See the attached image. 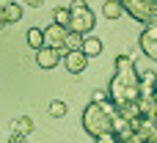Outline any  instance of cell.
<instances>
[{"label": "cell", "mask_w": 157, "mask_h": 143, "mask_svg": "<svg viewBox=\"0 0 157 143\" xmlns=\"http://www.w3.org/2000/svg\"><path fill=\"white\" fill-rule=\"evenodd\" d=\"M22 3H25V6H28V8H39V6H41V3H44V0H22Z\"/></svg>", "instance_id": "obj_20"}, {"label": "cell", "mask_w": 157, "mask_h": 143, "mask_svg": "<svg viewBox=\"0 0 157 143\" xmlns=\"http://www.w3.org/2000/svg\"><path fill=\"white\" fill-rule=\"evenodd\" d=\"M119 3L124 6V11L132 19H138L144 25L157 22V0H119Z\"/></svg>", "instance_id": "obj_3"}, {"label": "cell", "mask_w": 157, "mask_h": 143, "mask_svg": "<svg viewBox=\"0 0 157 143\" xmlns=\"http://www.w3.org/2000/svg\"><path fill=\"white\" fill-rule=\"evenodd\" d=\"M83 33H77V30H69L66 33V41H63V47L66 50H83Z\"/></svg>", "instance_id": "obj_13"}, {"label": "cell", "mask_w": 157, "mask_h": 143, "mask_svg": "<svg viewBox=\"0 0 157 143\" xmlns=\"http://www.w3.org/2000/svg\"><path fill=\"white\" fill-rule=\"evenodd\" d=\"M47 113H50L52 119H63V116H66V102H63V99H52L50 107H47Z\"/></svg>", "instance_id": "obj_14"}, {"label": "cell", "mask_w": 157, "mask_h": 143, "mask_svg": "<svg viewBox=\"0 0 157 143\" xmlns=\"http://www.w3.org/2000/svg\"><path fill=\"white\" fill-rule=\"evenodd\" d=\"M8 143H28V141H25V135H22V132H11Z\"/></svg>", "instance_id": "obj_19"}, {"label": "cell", "mask_w": 157, "mask_h": 143, "mask_svg": "<svg viewBox=\"0 0 157 143\" xmlns=\"http://www.w3.org/2000/svg\"><path fill=\"white\" fill-rule=\"evenodd\" d=\"M121 14H124V6L119 0H105L102 3V17L105 19H119Z\"/></svg>", "instance_id": "obj_9"}, {"label": "cell", "mask_w": 157, "mask_h": 143, "mask_svg": "<svg viewBox=\"0 0 157 143\" xmlns=\"http://www.w3.org/2000/svg\"><path fill=\"white\" fill-rule=\"evenodd\" d=\"M83 52H86L88 58H97V55L102 52V39H97V36H86V39H83Z\"/></svg>", "instance_id": "obj_10"}, {"label": "cell", "mask_w": 157, "mask_h": 143, "mask_svg": "<svg viewBox=\"0 0 157 143\" xmlns=\"http://www.w3.org/2000/svg\"><path fill=\"white\" fill-rule=\"evenodd\" d=\"M105 99H108V88H97L91 94V102H105Z\"/></svg>", "instance_id": "obj_18"}, {"label": "cell", "mask_w": 157, "mask_h": 143, "mask_svg": "<svg viewBox=\"0 0 157 143\" xmlns=\"http://www.w3.org/2000/svg\"><path fill=\"white\" fill-rule=\"evenodd\" d=\"M66 33H69V28H63V25L52 22L50 28H44V44H47V47L61 50V47H63V41H66Z\"/></svg>", "instance_id": "obj_7"}, {"label": "cell", "mask_w": 157, "mask_h": 143, "mask_svg": "<svg viewBox=\"0 0 157 143\" xmlns=\"http://www.w3.org/2000/svg\"><path fill=\"white\" fill-rule=\"evenodd\" d=\"M52 17H55V22H58V25L69 28V22H72V8H61V6H58V8L52 11Z\"/></svg>", "instance_id": "obj_15"}, {"label": "cell", "mask_w": 157, "mask_h": 143, "mask_svg": "<svg viewBox=\"0 0 157 143\" xmlns=\"http://www.w3.org/2000/svg\"><path fill=\"white\" fill-rule=\"evenodd\" d=\"M119 116H121V110H119L110 99H105V102H91V105H86L80 121H83V130H86L91 138H102V135H108V132H116Z\"/></svg>", "instance_id": "obj_2"}, {"label": "cell", "mask_w": 157, "mask_h": 143, "mask_svg": "<svg viewBox=\"0 0 157 143\" xmlns=\"http://www.w3.org/2000/svg\"><path fill=\"white\" fill-rule=\"evenodd\" d=\"M63 55H61V50H55V47H39L36 50V63L41 66V69H55L58 66V61H61Z\"/></svg>", "instance_id": "obj_8"}, {"label": "cell", "mask_w": 157, "mask_h": 143, "mask_svg": "<svg viewBox=\"0 0 157 143\" xmlns=\"http://www.w3.org/2000/svg\"><path fill=\"white\" fill-rule=\"evenodd\" d=\"M138 44H141V52H144L149 61H157V22L144 25V30H141V36H138Z\"/></svg>", "instance_id": "obj_5"}, {"label": "cell", "mask_w": 157, "mask_h": 143, "mask_svg": "<svg viewBox=\"0 0 157 143\" xmlns=\"http://www.w3.org/2000/svg\"><path fill=\"white\" fill-rule=\"evenodd\" d=\"M6 25H8V19H6V11H3V8H0V30H3V28H6Z\"/></svg>", "instance_id": "obj_21"}, {"label": "cell", "mask_w": 157, "mask_h": 143, "mask_svg": "<svg viewBox=\"0 0 157 143\" xmlns=\"http://www.w3.org/2000/svg\"><path fill=\"white\" fill-rule=\"evenodd\" d=\"M141 96H144V88H141L135 61L130 55H119L116 58V72L110 77V85H108V99L116 107H127V105H135Z\"/></svg>", "instance_id": "obj_1"}, {"label": "cell", "mask_w": 157, "mask_h": 143, "mask_svg": "<svg viewBox=\"0 0 157 143\" xmlns=\"http://www.w3.org/2000/svg\"><path fill=\"white\" fill-rule=\"evenodd\" d=\"M155 88H157V83H155Z\"/></svg>", "instance_id": "obj_23"}, {"label": "cell", "mask_w": 157, "mask_h": 143, "mask_svg": "<svg viewBox=\"0 0 157 143\" xmlns=\"http://www.w3.org/2000/svg\"><path fill=\"white\" fill-rule=\"evenodd\" d=\"M94 25H97V17L91 14V8H88V6H83V8L72 11L69 30H77V33H83V36H88V33L94 30Z\"/></svg>", "instance_id": "obj_4"}, {"label": "cell", "mask_w": 157, "mask_h": 143, "mask_svg": "<svg viewBox=\"0 0 157 143\" xmlns=\"http://www.w3.org/2000/svg\"><path fill=\"white\" fill-rule=\"evenodd\" d=\"M3 11H6V19H8V25H11V22H19V19H22V8H19L17 3H11V6H6Z\"/></svg>", "instance_id": "obj_16"}, {"label": "cell", "mask_w": 157, "mask_h": 143, "mask_svg": "<svg viewBox=\"0 0 157 143\" xmlns=\"http://www.w3.org/2000/svg\"><path fill=\"white\" fill-rule=\"evenodd\" d=\"M121 138L116 135V132H108V135H102V138H94V143H119Z\"/></svg>", "instance_id": "obj_17"}, {"label": "cell", "mask_w": 157, "mask_h": 143, "mask_svg": "<svg viewBox=\"0 0 157 143\" xmlns=\"http://www.w3.org/2000/svg\"><path fill=\"white\" fill-rule=\"evenodd\" d=\"M88 55L83 52V50H66V55H63V66H66V72H72V74H80L86 66H88Z\"/></svg>", "instance_id": "obj_6"}, {"label": "cell", "mask_w": 157, "mask_h": 143, "mask_svg": "<svg viewBox=\"0 0 157 143\" xmlns=\"http://www.w3.org/2000/svg\"><path fill=\"white\" fill-rule=\"evenodd\" d=\"M11 3H17V0H0V8H6V6H11Z\"/></svg>", "instance_id": "obj_22"}, {"label": "cell", "mask_w": 157, "mask_h": 143, "mask_svg": "<svg viewBox=\"0 0 157 143\" xmlns=\"http://www.w3.org/2000/svg\"><path fill=\"white\" fill-rule=\"evenodd\" d=\"M11 132H22V135H30L33 132V119L30 116H19L11 121Z\"/></svg>", "instance_id": "obj_11"}, {"label": "cell", "mask_w": 157, "mask_h": 143, "mask_svg": "<svg viewBox=\"0 0 157 143\" xmlns=\"http://www.w3.org/2000/svg\"><path fill=\"white\" fill-rule=\"evenodd\" d=\"M28 47H30V50L44 47V28H30V30H28Z\"/></svg>", "instance_id": "obj_12"}]
</instances>
